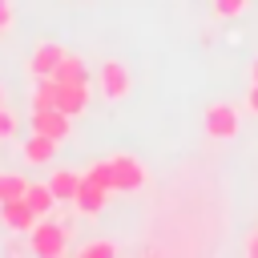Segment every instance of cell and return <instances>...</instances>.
<instances>
[{
  "instance_id": "12",
  "label": "cell",
  "mask_w": 258,
  "mask_h": 258,
  "mask_svg": "<svg viewBox=\"0 0 258 258\" xmlns=\"http://www.w3.org/2000/svg\"><path fill=\"white\" fill-rule=\"evenodd\" d=\"M81 177H85V173H73V169H56V173L48 177V189L56 194V202H73V198H77V189H81Z\"/></svg>"
},
{
  "instance_id": "24",
  "label": "cell",
  "mask_w": 258,
  "mask_h": 258,
  "mask_svg": "<svg viewBox=\"0 0 258 258\" xmlns=\"http://www.w3.org/2000/svg\"><path fill=\"white\" fill-rule=\"evenodd\" d=\"M0 109H4V85H0Z\"/></svg>"
},
{
  "instance_id": "3",
  "label": "cell",
  "mask_w": 258,
  "mask_h": 258,
  "mask_svg": "<svg viewBox=\"0 0 258 258\" xmlns=\"http://www.w3.org/2000/svg\"><path fill=\"white\" fill-rule=\"evenodd\" d=\"M109 165H113V189H117V194H133V189H141L145 177H149L145 165H141L133 153H113Z\"/></svg>"
},
{
  "instance_id": "1",
  "label": "cell",
  "mask_w": 258,
  "mask_h": 258,
  "mask_svg": "<svg viewBox=\"0 0 258 258\" xmlns=\"http://www.w3.org/2000/svg\"><path fill=\"white\" fill-rule=\"evenodd\" d=\"M28 250H32L36 258H60V254L69 250V226L56 222L52 214L40 218V222L28 230Z\"/></svg>"
},
{
  "instance_id": "4",
  "label": "cell",
  "mask_w": 258,
  "mask_h": 258,
  "mask_svg": "<svg viewBox=\"0 0 258 258\" xmlns=\"http://www.w3.org/2000/svg\"><path fill=\"white\" fill-rule=\"evenodd\" d=\"M202 125H206V133H210V137H218V141H230V137L238 133L242 117H238V109H234L230 101H218V105H210V109H206Z\"/></svg>"
},
{
  "instance_id": "21",
  "label": "cell",
  "mask_w": 258,
  "mask_h": 258,
  "mask_svg": "<svg viewBox=\"0 0 258 258\" xmlns=\"http://www.w3.org/2000/svg\"><path fill=\"white\" fill-rule=\"evenodd\" d=\"M246 109H250V113H254V117H258V81H254V89H250V93H246Z\"/></svg>"
},
{
  "instance_id": "13",
  "label": "cell",
  "mask_w": 258,
  "mask_h": 258,
  "mask_svg": "<svg viewBox=\"0 0 258 258\" xmlns=\"http://www.w3.org/2000/svg\"><path fill=\"white\" fill-rule=\"evenodd\" d=\"M56 89H60V81H56V77H36L32 109H52V105H56Z\"/></svg>"
},
{
  "instance_id": "15",
  "label": "cell",
  "mask_w": 258,
  "mask_h": 258,
  "mask_svg": "<svg viewBox=\"0 0 258 258\" xmlns=\"http://www.w3.org/2000/svg\"><path fill=\"white\" fill-rule=\"evenodd\" d=\"M24 189H28V177H20V173H12V169H4V173H0V202L24 198Z\"/></svg>"
},
{
  "instance_id": "2",
  "label": "cell",
  "mask_w": 258,
  "mask_h": 258,
  "mask_svg": "<svg viewBox=\"0 0 258 258\" xmlns=\"http://www.w3.org/2000/svg\"><path fill=\"white\" fill-rule=\"evenodd\" d=\"M97 89H101V97H105L109 105L125 101V97H129V89H133L129 64H125V60H105V64L97 69Z\"/></svg>"
},
{
  "instance_id": "17",
  "label": "cell",
  "mask_w": 258,
  "mask_h": 258,
  "mask_svg": "<svg viewBox=\"0 0 258 258\" xmlns=\"http://www.w3.org/2000/svg\"><path fill=\"white\" fill-rule=\"evenodd\" d=\"M81 258H117V246L113 242H85Z\"/></svg>"
},
{
  "instance_id": "9",
  "label": "cell",
  "mask_w": 258,
  "mask_h": 258,
  "mask_svg": "<svg viewBox=\"0 0 258 258\" xmlns=\"http://www.w3.org/2000/svg\"><path fill=\"white\" fill-rule=\"evenodd\" d=\"M105 202H109V189H101V185H93L89 177H81V189H77L73 206H77L85 218H93V214H101V210H105Z\"/></svg>"
},
{
  "instance_id": "5",
  "label": "cell",
  "mask_w": 258,
  "mask_h": 258,
  "mask_svg": "<svg viewBox=\"0 0 258 258\" xmlns=\"http://www.w3.org/2000/svg\"><path fill=\"white\" fill-rule=\"evenodd\" d=\"M0 222H4L12 234H24V230H32L40 218H36V210H32L24 198H12V202H0Z\"/></svg>"
},
{
  "instance_id": "7",
  "label": "cell",
  "mask_w": 258,
  "mask_h": 258,
  "mask_svg": "<svg viewBox=\"0 0 258 258\" xmlns=\"http://www.w3.org/2000/svg\"><path fill=\"white\" fill-rule=\"evenodd\" d=\"M69 113H60L56 105L52 109H32V133H48V137H56V141H64L69 137Z\"/></svg>"
},
{
  "instance_id": "10",
  "label": "cell",
  "mask_w": 258,
  "mask_h": 258,
  "mask_svg": "<svg viewBox=\"0 0 258 258\" xmlns=\"http://www.w3.org/2000/svg\"><path fill=\"white\" fill-rule=\"evenodd\" d=\"M56 137H48V133H32L28 141H24V161L28 165H48L52 157H56Z\"/></svg>"
},
{
  "instance_id": "11",
  "label": "cell",
  "mask_w": 258,
  "mask_h": 258,
  "mask_svg": "<svg viewBox=\"0 0 258 258\" xmlns=\"http://www.w3.org/2000/svg\"><path fill=\"white\" fill-rule=\"evenodd\" d=\"M24 202L36 210V218H48V214L56 210V194L48 189V181H28V189H24Z\"/></svg>"
},
{
  "instance_id": "18",
  "label": "cell",
  "mask_w": 258,
  "mask_h": 258,
  "mask_svg": "<svg viewBox=\"0 0 258 258\" xmlns=\"http://www.w3.org/2000/svg\"><path fill=\"white\" fill-rule=\"evenodd\" d=\"M246 4L250 0H214V12L218 16H238V12H246Z\"/></svg>"
},
{
  "instance_id": "16",
  "label": "cell",
  "mask_w": 258,
  "mask_h": 258,
  "mask_svg": "<svg viewBox=\"0 0 258 258\" xmlns=\"http://www.w3.org/2000/svg\"><path fill=\"white\" fill-rule=\"evenodd\" d=\"M93 185H101V189H109L113 194V165H109V157L105 161H97V165H89V173H85Z\"/></svg>"
},
{
  "instance_id": "20",
  "label": "cell",
  "mask_w": 258,
  "mask_h": 258,
  "mask_svg": "<svg viewBox=\"0 0 258 258\" xmlns=\"http://www.w3.org/2000/svg\"><path fill=\"white\" fill-rule=\"evenodd\" d=\"M12 24V0H0V28Z\"/></svg>"
},
{
  "instance_id": "14",
  "label": "cell",
  "mask_w": 258,
  "mask_h": 258,
  "mask_svg": "<svg viewBox=\"0 0 258 258\" xmlns=\"http://www.w3.org/2000/svg\"><path fill=\"white\" fill-rule=\"evenodd\" d=\"M56 81H60V85H73V81H85V85H89V69H85V60L64 52V60H60V69H56Z\"/></svg>"
},
{
  "instance_id": "23",
  "label": "cell",
  "mask_w": 258,
  "mask_h": 258,
  "mask_svg": "<svg viewBox=\"0 0 258 258\" xmlns=\"http://www.w3.org/2000/svg\"><path fill=\"white\" fill-rule=\"evenodd\" d=\"M250 73H254V81H258V56H254V64H250Z\"/></svg>"
},
{
  "instance_id": "8",
  "label": "cell",
  "mask_w": 258,
  "mask_h": 258,
  "mask_svg": "<svg viewBox=\"0 0 258 258\" xmlns=\"http://www.w3.org/2000/svg\"><path fill=\"white\" fill-rule=\"evenodd\" d=\"M56 109H60V113H69V117L85 113V109H89V85H85V81L60 85V89H56Z\"/></svg>"
},
{
  "instance_id": "19",
  "label": "cell",
  "mask_w": 258,
  "mask_h": 258,
  "mask_svg": "<svg viewBox=\"0 0 258 258\" xmlns=\"http://www.w3.org/2000/svg\"><path fill=\"white\" fill-rule=\"evenodd\" d=\"M12 133H16V117H12L8 109H0V141H8Z\"/></svg>"
},
{
  "instance_id": "22",
  "label": "cell",
  "mask_w": 258,
  "mask_h": 258,
  "mask_svg": "<svg viewBox=\"0 0 258 258\" xmlns=\"http://www.w3.org/2000/svg\"><path fill=\"white\" fill-rule=\"evenodd\" d=\"M246 254H250V258H258V234H254V238L246 242Z\"/></svg>"
},
{
  "instance_id": "25",
  "label": "cell",
  "mask_w": 258,
  "mask_h": 258,
  "mask_svg": "<svg viewBox=\"0 0 258 258\" xmlns=\"http://www.w3.org/2000/svg\"><path fill=\"white\" fill-rule=\"evenodd\" d=\"M0 36H4V28H0Z\"/></svg>"
},
{
  "instance_id": "6",
  "label": "cell",
  "mask_w": 258,
  "mask_h": 258,
  "mask_svg": "<svg viewBox=\"0 0 258 258\" xmlns=\"http://www.w3.org/2000/svg\"><path fill=\"white\" fill-rule=\"evenodd\" d=\"M60 60H64V48H60V44H52V40H40V44H36V52L28 56V73H32V77H56Z\"/></svg>"
}]
</instances>
